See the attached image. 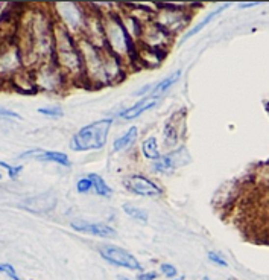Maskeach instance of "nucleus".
Here are the masks:
<instances>
[{"label": "nucleus", "mask_w": 269, "mask_h": 280, "mask_svg": "<svg viewBox=\"0 0 269 280\" xmlns=\"http://www.w3.org/2000/svg\"><path fill=\"white\" fill-rule=\"evenodd\" d=\"M111 123H113L111 117L88 123V125L81 128L72 137L70 148L79 152L101 149L107 143V137H108L109 128H111Z\"/></svg>", "instance_id": "nucleus-1"}, {"label": "nucleus", "mask_w": 269, "mask_h": 280, "mask_svg": "<svg viewBox=\"0 0 269 280\" xmlns=\"http://www.w3.org/2000/svg\"><path fill=\"white\" fill-rule=\"evenodd\" d=\"M99 254L108 263L126 270H141V263L125 248L117 245H104L99 248Z\"/></svg>", "instance_id": "nucleus-2"}, {"label": "nucleus", "mask_w": 269, "mask_h": 280, "mask_svg": "<svg viewBox=\"0 0 269 280\" xmlns=\"http://www.w3.org/2000/svg\"><path fill=\"white\" fill-rule=\"evenodd\" d=\"M123 184L130 192H133L134 195H138V196H158L163 192L154 181H151L145 175L126 177L123 180Z\"/></svg>", "instance_id": "nucleus-3"}, {"label": "nucleus", "mask_w": 269, "mask_h": 280, "mask_svg": "<svg viewBox=\"0 0 269 280\" xmlns=\"http://www.w3.org/2000/svg\"><path fill=\"white\" fill-rule=\"evenodd\" d=\"M72 228L81 233H87V235L99 236V238H113L116 236V230L109 225L99 224V223H88V221H73Z\"/></svg>", "instance_id": "nucleus-4"}, {"label": "nucleus", "mask_w": 269, "mask_h": 280, "mask_svg": "<svg viewBox=\"0 0 269 280\" xmlns=\"http://www.w3.org/2000/svg\"><path fill=\"white\" fill-rule=\"evenodd\" d=\"M20 159H37L40 162H55L61 166H70V160L67 155L58 151H43V149L27 151L20 155Z\"/></svg>", "instance_id": "nucleus-5"}, {"label": "nucleus", "mask_w": 269, "mask_h": 280, "mask_svg": "<svg viewBox=\"0 0 269 280\" xmlns=\"http://www.w3.org/2000/svg\"><path fill=\"white\" fill-rule=\"evenodd\" d=\"M157 102H158V98H155V96H149V98H146V99H141V101H138L137 104H134L133 107H130L128 110L122 112V113H120V117L125 119V120L135 119V117H138L140 114H143V113L149 112L151 108H154V107L157 105Z\"/></svg>", "instance_id": "nucleus-6"}, {"label": "nucleus", "mask_w": 269, "mask_h": 280, "mask_svg": "<svg viewBox=\"0 0 269 280\" xmlns=\"http://www.w3.org/2000/svg\"><path fill=\"white\" fill-rule=\"evenodd\" d=\"M230 6V3H224V5H220V6H217L215 11H212L209 15H207V17H205L202 22H199L195 28H192V30H188V32H186V35L183 37V40H181V43H184L186 40H188V38H190V37H193V35H196V34H199L201 32V30L205 28V26H207L209 23H212V20L213 19H216L217 17V15L220 14V12H222V11H225L227 8Z\"/></svg>", "instance_id": "nucleus-7"}, {"label": "nucleus", "mask_w": 269, "mask_h": 280, "mask_svg": "<svg viewBox=\"0 0 269 280\" xmlns=\"http://www.w3.org/2000/svg\"><path fill=\"white\" fill-rule=\"evenodd\" d=\"M88 178H90V181L93 184L94 192H96L98 195H101V196H111L113 189L105 183V180L101 175H98V174H88Z\"/></svg>", "instance_id": "nucleus-8"}, {"label": "nucleus", "mask_w": 269, "mask_h": 280, "mask_svg": "<svg viewBox=\"0 0 269 280\" xmlns=\"http://www.w3.org/2000/svg\"><path fill=\"white\" fill-rule=\"evenodd\" d=\"M137 134H138V130L135 128V127H131L128 131H126L123 136H120L117 140H114V143H113V149L114 151H122V149H125L126 146H130L134 140L137 139Z\"/></svg>", "instance_id": "nucleus-9"}, {"label": "nucleus", "mask_w": 269, "mask_h": 280, "mask_svg": "<svg viewBox=\"0 0 269 280\" xmlns=\"http://www.w3.org/2000/svg\"><path fill=\"white\" fill-rule=\"evenodd\" d=\"M141 149H143V155L146 159H151V160H158L161 157L160 154V149H158V143H157V139L155 137H148L143 145H141Z\"/></svg>", "instance_id": "nucleus-10"}, {"label": "nucleus", "mask_w": 269, "mask_h": 280, "mask_svg": "<svg viewBox=\"0 0 269 280\" xmlns=\"http://www.w3.org/2000/svg\"><path fill=\"white\" fill-rule=\"evenodd\" d=\"M180 76H181V70H177V72H173L170 76H167L166 80H163L161 83H158V84L155 85L154 91H152V96L158 98V96L161 95V93L167 91V90H169L173 84H175V83L180 80Z\"/></svg>", "instance_id": "nucleus-11"}, {"label": "nucleus", "mask_w": 269, "mask_h": 280, "mask_svg": "<svg viewBox=\"0 0 269 280\" xmlns=\"http://www.w3.org/2000/svg\"><path fill=\"white\" fill-rule=\"evenodd\" d=\"M123 212L137 223H141V224L148 223V213L143 209H140V207H137L134 204H130V203L123 204Z\"/></svg>", "instance_id": "nucleus-12"}, {"label": "nucleus", "mask_w": 269, "mask_h": 280, "mask_svg": "<svg viewBox=\"0 0 269 280\" xmlns=\"http://www.w3.org/2000/svg\"><path fill=\"white\" fill-rule=\"evenodd\" d=\"M173 165V160H172V154H167V155H161L160 159L155 160L152 168L154 170H157V172H166V170H169Z\"/></svg>", "instance_id": "nucleus-13"}, {"label": "nucleus", "mask_w": 269, "mask_h": 280, "mask_svg": "<svg viewBox=\"0 0 269 280\" xmlns=\"http://www.w3.org/2000/svg\"><path fill=\"white\" fill-rule=\"evenodd\" d=\"M38 113L49 116V117H61L62 108L61 107H47V108H38Z\"/></svg>", "instance_id": "nucleus-14"}, {"label": "nucleus", "mask_w": 269, "mask_h": 280, "mask_svg": "<svg viewBox=\"0 0 269 280\" xmlns=\"http://www.w3.org/2000/svg\"><path fill=\"white\" fill-rule=\"evenodd\" d=\"M207 257H209V260H210L212 263H215V265L224 267V268H227V267H228V262H227L222 256H220L217 252H209Z\"/></svg>", "instance_id": "nucleus-15"}, {"label": "nucleus", "mask_w": 269, "mask_h": 280, "mask_svg": "<svg viewBox=\"0 0 269 280\" xmlns=\"http://www.w3.org/2000/svg\"><path fill=\"white\" fill-rule=\"evenodd\" d=\"M0 273L6 274L11 280H20L17 271L14 270V267L11 265V263H0Z\"/></svg>", "instance_id": "nucleus-16"}, {"label": "nucleus", "mask_w": 269, "mask_h": 280, "mask_svg": "<svg viewBox=\"0 0 269 280\" xmlns=\"http://www.w3.org/2000/svg\"><path fill=\"white\" fill-rule=\"evenodd\" d=\"M0 166L2 168H5L6 170H8V174H9V177L12 178V180H15L19 177V174L23 170V166L22 165H19V166H11V165H8V163H5V162H2L0 160Z\"/></svg>", "instance_id": "nucleus-17"}, {"label": "nucleus", "mask_w": 269, "mask_h": 280, "mask_svg": "<svg viewBox=\"0 0 269 280\" xmlns=\"http://www.w3.org/2000/svg\"><path fill=\"white\" fill-rule=\"evenodd\" d=\"M91 188H93V184H91V181H90L88 177H87V178H81V180L76 183V189H78L79 194H85V192H88Z\"/></svg>", "instance_id": "nucleus-18"}, {"label": "nucleus", "mask_w": 269, "mask_h": 280, "mask_svg": "<svg viewBox=\"0 0 269 280\" xmlns=\"http://www.w3.org/2000/svg\"><path fill=\"white\" fill-rule=\"evenodd\" d=\"M160 271L166 276V277H177L178 276V270L172 265V263H161L160 265Z\"/></svg>", "instance_id": "nucleus-19"}, {"label": "nucleus", "mask_w": 269, "mask_h": 280, "mask_svg": "<svg viewBox=\"0 0 269 280\" xmlns=\"http://www.w3.org/2000/svg\"><path fill=\"white\" fill-rule=\"evenodd\" d=\"M0 119H22V116L17 114L15 112L8 110V108H2V107H0Z\"/></svg>", "instance_id": "nucleus-20"}, {"label": "nucleus", "mask_w": 269, "mask_h": 280, "mask_svg": "<svg viewBox=\"0 0 269 280\" xmlns=\"http://www.w3.org/2000/svg\"><path fill=\"white\" fill-rule=\"evenodd\" d=\"M157 279V273L155 271H148L145 274H138L137 280H155Z\"/></svg>", "instance_id": "nucleus-21"}, {"label": "nucleus", "mask_w": 269, "mask_h": 280, "mask_svg": "<svg viewBox=\"0 0 269 280\" xmlns=\"http://www.w3.org/2000/svg\"><path fill=\"white\" fill-rule=\"evenodd\" d=\"M259 2H252V3H241L239 8H251V6H257Z\"/></svg>", "instance_id": "nucleus-22"}, {"label": "nucleus", "mask_w": 269, "mask_h": 280, "mask_svg": "<svg viewBox=\"0 0 269 280\" xmlns=\"http://www.w3.org/2000/svg\"><path fill=\"white\" fill-rule=\"evenodd\" d=\"M204 280H212L210 277H204Z\"/></svg>", "instance_id": "nucleus-23"}, {"label": "nucleus", "mask_w": 269, "mask_h": 280, "mask_svg": "<svg viewBox=\"0 0 269 280\" xmlns=\"http://www.w3.org/2000/svg\"><path fill=\"white\" fill-rule=\"evenodd\" d=\"M175 280H183V279H175Z\"/></svg>", "instance_id": "nucleus-24"}, {"label": "nucleus", "mask_w": 269, "mask_h": 280, "mask_svg": "<svg viewBox=\"0 0 269 280\" xmlns=\"http://www.w3.org/2000/svg\"><path fill=\"white\" fill-rule=\"evenodd\" d=\"M0 178H2V174H0Z\"/></svg>", "instance_id": "nucleus-25"}]
</instances>
